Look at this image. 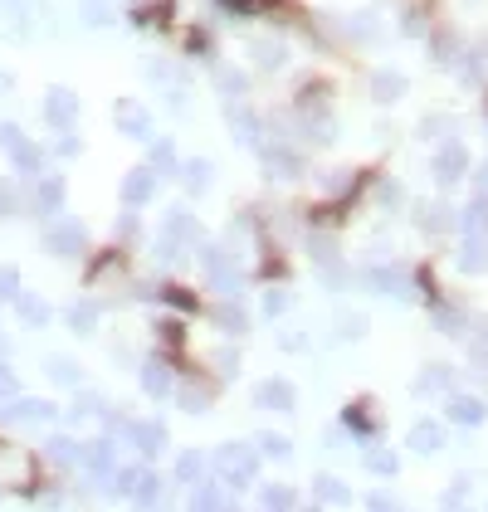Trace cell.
Instances as JSON below:
<instances>
[{"label":"cell","mask_w":488,"mask_h":512,"mask_svg":"<svg viewBox=\"0 0 488 512\" xmlns=\"http://www.w3.org/2000/svg\"><path fill=\"white\" fill-rule=\"evenodd\" d=\"M415 439H420V449H435V444H440V430H420Z\"/></svg>","instance_id":"obj_1"},{"label":"cell","mask_w":488,"mask_h":512,"mask_svg":"<svg viewBox=\"0 0 488 512\" xmlns=\"http://www.w3.org/2000/svg\"><path fill=\"white\" fill-rule=\"evenodd\" d=\"M10 283H15V274H10V269H5V274H0V298H5V293H10Z\"/></svg>","instance_id":"obj_2"}]
</instances>
